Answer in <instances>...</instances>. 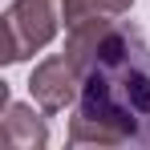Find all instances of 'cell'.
Here are the masks:
<instances>
[{
  "instance_id": "cell-5",
  "label": "cell",
  "mask_w": 150,
  "mask_h": 150,
  "mask_svg": "<svg viewBox=\"0 0 150 150\" xmlns=\"http://www.w3.org/2000/svg\"><path fill=\"white\" fill-rule=\"evenodd\" d=\"M134 8V0H61V21L65 28L93 21V16H126Z\"/></svg>"
},
{
  "instance_id": "cell-3",
  "label": "cell",
  "mask_w": 150,
  "mask_h": 150,
  "mask_svg": "<svg viewBox=\"0 0 150 150\" xmlns=\"http://www.w3.org/2000/svg\"><path fill=\"white\" fill-rule=\"evenodd\" d=\"M28 89H33V101L45 110V114H61L65 105H73L77 93H81V73L69 61V53H53L45 57L33 77H28Z\"/></svg>"
},
{
  "instance_id": "cell-4",
  "label": "cell",
  "mask_w": 150,
  "mask_h": 150,
  "mask_svg": "<svg viewBox=\"0 0 150 150\" xmlns=\"http://www.w3.org/2000/svg\"><path fill=\"white\" fill-rule=\"evenodd\" d=\"M0 138H4L8 150H41L49 142V126L33 105L8 101L4 105V122H0Z\"/></svg>"
},
{
  "instance_id": "cell-2",
  "label": "cell",
  "mask_w": 150,
  "mask_h": 150,
  "mask_svg": "<svg viewBox=\"0 0 150 150\" xmlns=\"http://www.w3.org/2000/svg\"><path fill=\"white\" fill-rule=\"evenodd\" d=\"M0 28H4L0 61L4 65H16V61H25L33 53H41L57 37V28H61L57 0H12Z\"/></svg>"
},
{
  "instance_id": "cell-1",
  "label": "cell",
  "mask_w": 150,
  "mask_h": 150,
  "mask_svg": "<svg viewBox=\"0 0 150 150\" xmlns=\"http://www.w3.org/2000/svg\"><path fill=\"white\" fill-rule=\"evenodd\" d=\"M65 53L81 73L69 118L73 146H150V41L122 16H93L69 28Z\"/></svg>"
}]
</instances>
